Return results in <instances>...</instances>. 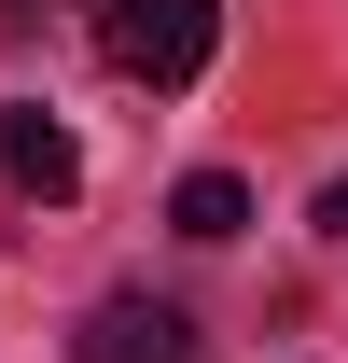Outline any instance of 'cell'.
Instances as JSON below:
<instances>
[{"label":"cell","instance_id":"6da1fadb","mask_svg":"<svg viewBox=\"0 0 348 363\" xmlns=\"http://www.w3.org/2000/svg\"><path fill=\"white\" fill-rule=\"evenodd\" d=\"M84 43L112 56L126 84L181 98L195 70H209V43H223V0H84Z\"/></svg>","mask_w":348,"mask_h":363},{"label":"cell","instance_id":"7a4b0ae2","mask_svg":"<svg viewBox=\"0 0 348 363\" xmlns=\"http://www.w3.org/2000/svg\"><path fill=\"white\" fill-rule=\"evenodd\" d=\"M70 363H209V350H195V321H181L168 294H112V308H84Z\"/></svg>","mask_w":348,"mask_h":363},{"label":"cell","instance_id":"3957f363","mask_svg":"<svg viewBox=\"0 0 348 363\" xmlns=\"http://www.w3.org/2000/svg\"><path fill=\"white\" fill-rule=\"evenodd\" d=\"M0 168H14V196H84V140L56 126V112H0Z\"/></svg>","mask_w":348,"mask_h":363},{"label":"cell","instance_id":"277c9868","mask_svg":"<svg viewBox=\"0 0 348 363\" xmlns=\"http://www.w3.org/2000/svg\"><path fill=\"white\" fill-rule=\"evenodd\" d=\"M168 224H181V238H237V224H251V182H237V168H195V182L168 196Z\"/></svg>","mask_w":348,"mask_h":363},{"label":"cell","instance_id":"5b68a950","mask_svg":"<svg viewBox=\"0 0 348 363\" xmlns=\"http://www.w3.org/2000/svg\"><path fill=\"white\" fill-rule=\"evenodd\" d=\"M320 238H348V182H320Z\"/></svg>","mask_w":348,"mask_h":363}]
</instances>
